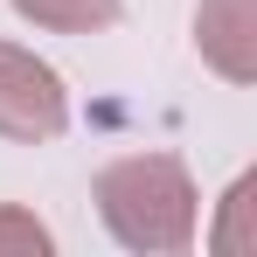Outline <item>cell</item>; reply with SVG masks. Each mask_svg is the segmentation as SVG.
I'll list each match as a JSON object with an SVG mask.
<instances>
[{
  "mask_svg": "<svg viewBox=\"0 0 257 257\" xmlns=\"http://www.w3.org/2000/svg\"><path fill=\"white\" fill-rule=\"evenodd\" d=\"M97 222L139 257H188L202 236V195L195 174L174 153H118L90 181Z\"/></svg>",
  "mask_w": 257,
  "mask_h": 257,
  "instance_id": "obj_1",
  "label": "cell"
},
{
  "mask_svg": "<svg viewBox=\"0 0 257 257\" xmlns=\"http://www.w3.org/2000/svg\"><path fill=\"white\" fill-rule=\"evenodd\" d=\"M70 132V90L35 49L0 42V139L14 146H49Z\"/></svg>",
  "mask_w": 257,
  "mask_h": 257,
  "instance_id": "obj_2",
  "label": "cell"
},
{
  "mask_svg": "<svg viewBox=\"0 0 257 257\" xmlns=\"http://www.w3.org/2000/svg\"><path fill=\"white\" fill-rule=\"evenodd\" d=\"M195 56L222 84H257V0H202L195 7Z\"/></svg>",
  "mask_w": 257,
  "mask_h": 257,
  "instance_id": "obj_3",
  "label": "cell"
},
{
  "mask_svg": "<svg viewBox=\"0 0 257 257\" xmlns=\"http://www.w3.org/2000/svg\"><path fill=\"white\" fill-rule=\"evenodd\" d=\"M28 28H49V35H104L118 28L125 0H7Z\"/></svg>",
  "mask_w": 257,
  "mask_h": 257,
  "instance_id": "obj_4",
  "label": "cell"
},
{
  "mask_svg": "<svg viewBox=\"0 0 257 257\" xmlns=\"http://www.w3.org/2000/svg\"><path fill=\"white\" fill-rule=\"evenodd\" d=\"M209 250L215 257H257V174H236L222 209L209 222Z\"/></svg>",
  "mask_w": 257,
  "mask_h": 257,
  "instance_id": "obj_5",
  "label": "cell"
},
{
  "mask_svg": "<svg viewBox=\"0 0 257 257\" xmlns=\"http://www.w3.org/2000/svg\"><path fill=\"white\" fill-rule=\"evenodd\" d=\"M49 243H56V236H49L28 209L0 202V257H49Z\"/></svg>",
  "mask_w": 257,
  "mask_h": 257,
  "instance_id": "obj_6",
  "label": "cell"
}]
</instances>
